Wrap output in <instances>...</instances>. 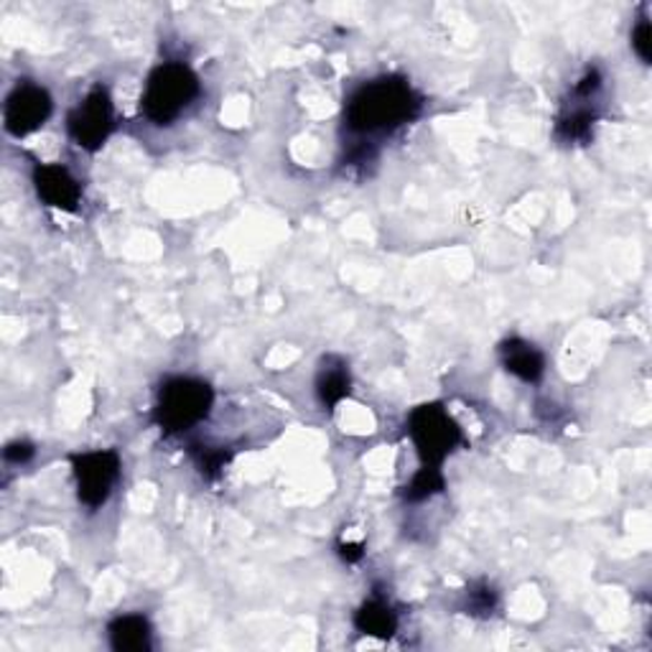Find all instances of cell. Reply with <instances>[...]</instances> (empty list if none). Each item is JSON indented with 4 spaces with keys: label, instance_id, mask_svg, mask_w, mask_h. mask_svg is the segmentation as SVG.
<instances>
[{
    "label": "cell",
    "instance_id": "8fae6325",
    "mask_svg": "<svg viewBox=\"0 0 652 652\" xmlns=\"http://www.w3.org/2000/svg\"><path fill=\"white\" fill-rule=\"evenodd\" d=\"M352 391V375L346 362L340 358H329L317 375V397L324 411H334Z\"/></svg>",
    "mask_w": 652,
    "mask_h": 652
},
{
    "label": "cell",
    "instance_id": "52a82bcc",
    "mask_svg": "<svg viewBox=\"0 0 652 652\" xmlns=\"http://www.w3.org/2000/svg\"><path fill=\"white\" fill-rule=\"evenodd\" d=\"M54 100L46 87L37 82H19L11 90L3 107V125L13 138H27V135L44 128L52 117Z\"/></svg>",
    "mask_w": 652,
    "mask_h": 652
},
{
    "label": "cell",
    "instance_id": "5bb4252c",
    "mask_svg": "<svg viewBox=\"0 0 652 652\" xmlns=\"http://www.w3.org/2000/svg\"><path fill=\"white\" fill-rule=\"evenodd\" d=\"M594 121H597V115L591 113L589 107H571V110H566L561 117H558L556 135L563 143L587 141L591 135V128H594Z\"/></svg>",
    "mask_w": 652,
    "mask_h": 652
},
{
    "label": "cell",
    "instance_id": "277c9868",
    "mask_svg": "<svg viewBox=\"0 0 652 652\" xmlns=\"http://www.w3.org/2000/svg\"><path fill=\"white\" fill-rule=\"evenodd\" d=\"M408 436L418 452L421 467H444V462L464 442L459 423L438 403H426L411 411Z\"/></svg>",
    "mask_w": 652,
    "mask_h": 652
},
{
    "label": "cell",
    "instance_id": "9c48e42d",
    "mask_svg": "<svg viewBox=\"0 0 652 652\" xmlns=\"http://www.w3.org/2000/svg\"><path fill=\"white\" fill-rule=\"evenodd\" d=\"M499 360H503V368L522 383H538L546 372L544 352L536 344L520 340V337L499 344Z\"/></svg>",
    "mask_w": 652,
    "mask_h": 652
},
{
    "label": "cell",
    "instance_id": "5b68a950",
    "mask_svg": "<svg viewBox=\"0 0 652 652\" xmlns=\"http://www.w3.org/2000/svg\"><path fill=\"white\" fill-rule=\"evenodd\" d=\"M121 456L113 448H97V452H84L72 456V474L77 485V497L87 510H100L110 495L115 493V485L121 482Z\"/></svg>",
    "mask_w": 652,
    "mask_h": 652
},
{
    "label": "cell",
    "instance_id": "ac0fdd59",
    "mask_svg": "<svg viewBox=\"0 0 652 652\" xmlns=\"http://www.w3.org/2000/svg\"><path fill=\"white\" fill-rule=\"evenodd\" d=\"M340 556L344 558L346 563H358L362 558V546H354V544H342L340 546Z\"/></svg>",
    "mask_w": 652,
    "mask_h": 652
},
{
    "label": "cell",
    "instance_id": "8992f818",
    "mask_svg": "<svg viewBox=\"0 0 652 652\" xmlns=\"http://www.w3.org/2000/svg\"><path fill=\"white\" fill-rule=\"evenodd\" d=\"M115 131V105L107 87L97 84L84 95L82 103L66 117V133L74 146H80L87 154H95L107 143Z\"/></svg>",
    "mask_w": 652,
    "mask_h": 652
},
{
    "label": "cell",
    "instance_id": "9a60e30c",
    "mask_svg": "<svg viewBox=\"0 0 652 652\" xmlns=\"http://www.w3.org/2000/svg\"><path fill=\"white\" fill-rule=\"evenodd\" d=\"M497 607V591L489 583H479L467 591V614L487 617L493 614Z\"/></svg>",
    "mask_w": 652,
    "mask_h": 652
},
{
    "label": "cell",
    "instance_id": "3957f363",
    "mask_svg": "<svg viewBox=\"0 0 652 652\" xmlns=\"http://www.w3.org/2000/svg\"><path fill=\"white\" fill-rule=\"evenodd\" d=\"M211 405H215V391L205 380L189 375L168 377L158 387L154 423L168 436L186 434L209 416Z\"/></svg>",
    "mask_w": 652,
    "mask_h": 652
},
{
    "label": "cell",
    "instance_id": "4fadbf2b",
    "mask_svg": "<svg viewBox=\"0 0 652 652\" xmlns=\"http://www.w3.org/2000/svg\"><path fill=\"white\" fill-rule=\"evenodd\" d=\"M446 487V479L442 474V467H421L416 474H413L408 485L403 489L405 503H426L434 495H442Z\"/></svg>",
    "mask_w": 652,
    "mask_h": 652
},
{
    "label": "cell",
    "instance_id": "2e32d148",
    "mask_svg": "<svg viewBox=\"0 0 652 652\" xmlns=\"http://www.w3.org/2000/svg\"><path fill=\"white\" fill-rule=\"evenodd\" d=\"M652 29L648 19H640L638 27L632 29V49L634 54L640 56L642 64H650V52H652Z\"/></svg>",
    "mask_w": 652,
    "mask_h": 652
},
{
    "label": "cell",
    "instance_id": "e0dca14e",
    "mask_svg": "<svg viewBox=\"0 0 652 652\" xmlns=\"http://www.w3.org/2000/svg\"><path fill=\"white\" fill-rule=\"evenodd\" d=\"M33 454H37V448H33V444H29V442H11L6 446V452H3V459L8 462V464H27V462H31L33 459Z\"/></svg>",
    "mask_w": 652,
    "mask_h": 652
},
{
    "label": "cell",
    "instance_id": "7a4b0ae2",
    "mask_svg": "<svg viewBox=\"0 0 652 652\" xmlns=\"http://www.w3.org/2000/svg\"><path fill=\"white\" fill-rule=\"evenodd\" d=\"M199 92V77L189 64L164 62L148 74L141 95V113L154 125H172L194 105Z\"/></svg>",
    "mask_w": 652,
    "mask_h": 652
},
{
    "label": "cell",
    "instance_id": "30bf717a",
    "mask_svg": "<svg viewBox=\"0 0 652 652\" xmlns=\"http://www.w3.org/2000/svg\"><path fill=\"white\" fill-rule=\"evenodd\" d=\"M107 638L117 652H148L154 648V627L143 614H121L107 624Z\"/></svg>",
    "mask_w": 652,
    "mask_h": 652
},
{
    "label": "cell",
    "instance_id": "ba28073f",
    "mask_svg": "<svg viewBox=\"0 0 652 652\" xmlns=\"http://www.w3.org/2000/svg\"><path fill=\"white\" fill-rule=\"evenodd\" d=\"M31 179L37 197L46 207L59 211H77V207L82 205V184L62 164H37Z\"/></svg>",
    "mask_w": 652,
    "mask_h": 652
},
{
    "label": "cell",
    "instance_id": "7c38bea8",
    "mask_svg": "<svg viewBox=\"0 0 652 652\" xmlns=\"http://www.w3.org/2000/svg\"><path fill=\"white\" fill-rule=\"evenodd\" d=\"M354 627L362 634H370V638L391 640L397 632V614L393 607L383 599H368L358 612H354Z\"/></svg>",
    "mask_w": 652,
    "mask_h": 652
},
{
    "label": "cell",
    "instance_id": "6da1fadb",
    "mask_svg": "<svg viewBox=\"0 0 652 652\" xmlns=\"http://www.w3.org/2000/svg\"><path fill=\"white\" fill-rule=\"evenodd\" d=\"M423 97L397 74L370 80L352 92L344 110L346 128L358 135H385L408 125L421 115Z\"/></svg>",
    "mask_w": 652,
    "mask_h": 652
}]
</instances>
